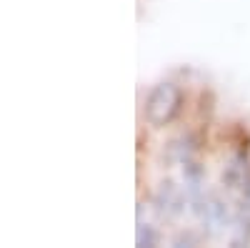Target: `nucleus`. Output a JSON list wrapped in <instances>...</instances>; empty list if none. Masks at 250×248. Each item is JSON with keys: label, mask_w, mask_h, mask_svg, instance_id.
I'll use <instances>...</instances> for the list:
<instances>
[{"label": "nucleus", "mask_w": 250, "mask_h": 248, "mask_svg": "<svg viewBox=\"0 0 250 248\" xmlns=\"http://www.w3.org/2000/svg\"><path fill=\"white\" fill-rule=\"evenodd\" d=\"M250 173V165H248V156H235L230 163L225 165L223 171V183L228 185V188H243V183Z\"/></svg>", "instance_id": "nucleus-4"}, {"label": "nucleus", "mask_w": 250, "mask_h": 248, "mask_svg": "<svg viewBox=\"0 0 250 248\" xmlns=\"http://www.w3.org/2000/svg\"><path fill=\"white\" fill-rule=\"evenodd\" d=\"M243 211L245 213H250V173H248V178H245V183H243Z\"/></svg>", "instance_id": "nucleus-6"}, {"label": "nucleus", "mask_w": 250, "mask_h": 248, "mask_svg": "<svg viewBox=\"0 0 250 248\" xmlns=\"http://www.w3.org/2000/svg\"><path fill=\"white\" fill-rule=\"evenodd\" d=\"M183 108V90L170 80H163L145 98V120L155 128H163L178 118Z\"/></svg>", "instance_id": "nucleus-1"}, {"label": "nucleus", "mask_w": 250, "mask_h": 248, "mask_svg": "<svg viewBox=\"0 0 250 248\" xmlns=\"http://www.w3.org/2000/svg\"><path fill=\"white\" fill-rule=\"evenodd\" d=\"M158 243V233H155V228H153V225H148V223H140L138 225V246H155Z\"/></svg>", "instance_id": "nucleus-5"}, {"label": "nucleus", "mask_w": 250, "mask_h": 248, "mask_svg": "<svg viewBox=\"0 0 250 248\" xmlns=\"http://www.w3.org/2000/svg\"><path fill=\"white\" fill-rule=\"evenodd\" d=\"M153 203H155V211L160 216H165V218H175V216H180L185 211V196L180 193L178 185L170 183V180L160 185V191L155 193Z\"/></svg>", "instance_id": "nucleus-3"}, {"label": "nucleus", "mask_w": 250, "mask_h": 248, "mask_svg": "<svg viewBox=\"0 0 250 248\" xmlns=\"http://www.w3.org/2000/svg\"><path fill=\"white\" fill-rule=\"evenodd\" d=\"M190 205H193V213L200 218L203 228H208V233H220L225 225L230 223L228 203H223L213 193H198V196H193Z\"/></svg>", "instance_id": "nucleus-2"}]
</instances>
